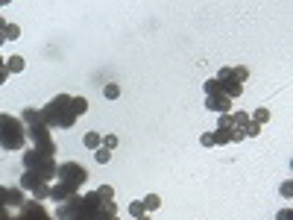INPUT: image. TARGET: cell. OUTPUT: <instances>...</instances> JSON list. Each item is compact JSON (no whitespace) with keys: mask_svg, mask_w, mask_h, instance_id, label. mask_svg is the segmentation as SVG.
<instances>
[{"mask_svg":"<svg viewBox=\"0 0 293 220\" xmlns=\"http://www.w3.org/2000/svg\"><path fill=\"white\" fill-rule=\"evenodd\" d=\"M88 109L85 97H70V94H59L53 97L44 109H41V124L47 126H59V129H70L76 124V118Z\"/></svg>","mask_w":293,"mask_h":220,"instance_id":"obj_1","label":"cell"},{"mask_svg":"<svg viewBox=\"0 0 293 220\" xmlns=\"http://www.w3.org/2000/svg\"><path fill=\"white\" fill-rule=\"evenodd\" d=\"M24 144H27V126L15 115L0 112V147L15 153V150H24Z\"/></svg>","mask_w":293,"mask_h":220,"instance_id":"obj_2","label":"cell"},{"mask_svg":"<svg viewBox=\"0 0 293 220\" xmlns=\"http://www.w3.org/2000/svg\"><path fill=\"white\" fill-rule=\"evenodd\" d=\"M24 167L35 173V176H41L44 182H50V179H56V170H59V164L53 161V156H44V153H38V150H27L24 153Z\"/></svg>","mask_w":293,"mask_h":220,"instance_id":"obj_3","label":"cell"},{"mask_svg":"<svg viewBox=\"0 0 293 220\" xmlns=\"http://www.w3.org/2000/svg\"><path fill=\"white\" fill-rule=\"evenodd\" d=\"M252 118L246 115V112H234V115H223L220 118V124L217 129H223L229 138H232V144H237V141H243L246 138V124H249Z\"/></svg>","mask_w":293,"mask_h":220,"instance_id":"obj_4","label":"cell"},{"mask_svg":"<svg viewBox=\"0 0 293 220\" xmlns=\"http://www.w3.org/2000/svg\"><path fill=\"white\" fill-rule=\"evenodd\" d=\"M27 138L35 144L33 150H38V153H44V156H53L56 153V141L50 138V129L44 124H30L27 126Z\"/></svg>","mask_w":293,"mask_h":220,"instance_id":"obj_5","label":"cell"},{"mask_svg":"<svg viewBox=\"0 0 293 220\" xmlns=\"http://www.w3.org/2000/svg\"><path fill=\"white\" fill-rule=\"evenodd\" d=\"M56 179L67 185V188H79L85 179H88V170L82 167V164H76V161H65V164H59V170H56Z\"/></svg>","mask_w":293,"mask_h":220,"instance_id":"obj_6","label":"cell"},{"mask_svg":"<svg viewBox=\"0 0 293 220\" xmlns=\"http://www.w3.org/2000/svg\"><path fill=\"white\" fill-rule=\"evenodd\" d=\"M21 191H30L35 200H47V197H50V185H47L41 176L30 173V170L21 173Z\"/></svg>","mask_w":293,"mask_h":220,"instance_id":"obj_7","label":"cell"},{"mask_svg":"<svg viewBox=\"0 0 293 220\" xmlns=\"http://www.w3.org/2000/svg\"><path fill=\"white\" fill-rule=\"evenodd\" d=\"M229 106H232V100L223 94H208L205 97V109L208 112H220V115H229Z\"/></svg>","mask_w":293,"mask_h":220,"instance_id":"obj_8","label":"cell"},{"mask_svg":"<svg viewBox=\"0 0 293 220\" xmlns=\"http://www.w3.org/2000/svg\"><path fill=\"white\" fill-rule=\"evenodd\" d=\"M70 197H76V191H73V188H67V185H62V182H56V185L50 188V200H56L59 206H62V203H67Z\"/></svg>","mask_w":293,"mask_h":220,"instance_id":"obj_9","label":"cell"},{"mask_svg":"<svg viewBox=\"0 0 293 220\" xmlns=\"http://www.w3.org/2000/svg\"><path fill=\"white\" fill-rule=\"evenodd\" d=\"M3 68H6L9 73H21V71H24V59H21V56H9V59L3 62Z\"/></svg>","mask_w":293,"mask_h":220,"instance_id":"obj_10","label":"cell"},{"mask_svg":"<svg viewBox=\"0 0 293 220\" xmlns=\"http://www.w3.org/2000/svg\"><path fill=\"white\" fill-rule=\"evenodd\" d=\"M100 138H103L100 132H85V138H82V144H85L88 150H97V147H100Z\"/></svg>","mask_w":293,"mask_h":220,"instance_id":"obj_11","label":"cell"},{"mask_svg":"<svg viewBox=\"0 0 293 220\" xmlns=\"http://www.w3.org/2000/svg\"><path fill=\"white\" fill-rule=\"evenodd\" d=\"M141 203H144V212H156V209L162 206V200H159V194H150V197H144Z\"/></svg>","mask_w":293,"mask_h":220,"instance_id":"obj_12","label":"cell"},{"mask_svg":"<svg viewBox=\"0 0 293 220\" xmlns=\"http://www.w3.org/2000/svg\"><path fill=\"white\" fill-rule=\"evenodd\" d=\"M129 215H132L135 220L147 218V215H144V203H141V200H132V206H129Z\"/></svg>","mask_w":293,"mask_h":220,"instance_id":"obj_13","label":"cell"},{"mask_svg":"<svg viewBox=\"0 0 293 220\" xmlns=\"http://www.w3.org/2000/svg\"><path fill=\"white\" fill-rule=\"evenodd\" d=\"M18 35H21V27H15V24H9V21H6V30H3V38H6V41H15Z\"/></svg>","mask_w":293,"mask_h":220,"instance_id":"obj_14","label":"cell"},{"mask_svg":"<svg viewBox=\"0 0 293 220\" xmlns=\"http://www.w3.org/2000/svg\"><path fill=\"white\" fill-rule=\"evenodd\" d=\"M100 144H103V150H109V153H112V150L117 147V135H103V138H100Z\"/></svg>","mask_w":293,"mask_h":220,"instance_id":"obj_15","label":"cell"},{"mask_svg":"<svg viewBox=\"0 0 293 220\" xmlns=\"http://www.w3.org/2000/svg\"><path fill=\"white\" fill-rule=\"evenodd\" d=\"M117 94H120L117 85H106V88H103V97H106V100H117Z\"/></svg>","mask_w":293,"mask_h":220,"instance_id":"obj_16","label":"cell"},{"mask_svg":"<svg viewBox=\"0 0 293 220\" xmlns=\"http://www.w3.org/2000/svg\"><path fill=\"white\" fill-rule=\"evenodd\" d=\"M94 158H97L100 164H106V161L112 158V153H109V150H103V147H97V150H94Z\"/></svg>","mask_w":293,"mask_h":220,"instance_id":"obj_17","label":"cell"},{"mask_svg":"<svg viewBox=\"0 0 293 220\" xmlns=\"http://www.w3.org/2000/svg\"><path fill=\"white\" fill-rule=\"evenodd\" d=\"M258 132H261V126L255 124V121H249V124H246V138H255Z\"/></svg>","mask_w":293,"mask_h":220,"instance_id":"obj_18","label":"cell"},{"mask_svg":"<svg viewBox=\"0 0 293 220\" xmlns=\"http://www.w3.org/2000/svg\"><path fill=\"white\" fill-rule=\"evenodd\" d=\"M264 121H270V109H258V112H255V124H264Z\"/></svg>","mask_w":293,"mask_h":220,"instance_id":"obj_19","label":"cell"},{"mask_svg":"<svg viewBox=\"0 0 293 220\" xmlns=\"http://www.w3.org/2000/svg\"><path fill=\"white\" fill-rule=\"evenodd\" d=\"M199 144H202V147H214V138H211V132H205V135L199 138Z\"/></svg>","mask_w":293,"mask_h":220,"instance_id":"obj_20","label":"cell"},{"mask_svg":"<svg viewBox=\"0 0 293 220\" xmlns=\"http://www.w3.org/2000/svg\"><path fill=\"white\" fill-rule=\"evenodd\" d=\"M6 79H9V71H6V68H3V65H0V85H3V82H6Z\"/></svg>","mask_w":293,"mask_h":220,"instance_id":"obj_21","label":"cell"},{"mask_svg":"<svg viewBox=\"0 0 293 220\" xmlns=\"http://www.w3.org/2000/svg\"><path fill=\"white\" fill-rule=\"evenodd\" d=\"M291 215H293L291 209H285V212H279V220H291Z\"/></svg>","mask_w":293,"mask_h":220,"instance_id":"obj_22","label":"cell"},{"mask_svg":"<svg viewBox=\"0 0 293 220\" xmlns=\"http://www.w3.org/2000/svg\"><path fill=\"white\" fill-rule=\"evenodd\" d=\"M3 30H6V21H3V18H0V44H3V41H6V38H3Z\"/></svg>","mask_w":293,"mask_h":220,"instance_id":"obj_23","label":"cell"},{"mask_svg":"<svg viewBox=\"0 0 293 220\" xmlns=\"http://www.w3.org/2000/svg\"><path fill=\"white\" fill-rule=\"evenodd\" d=\"M3 3H6V0H0V9H3Z\"/></svg>","mask_w":293,"mask_h":220,"instance_id":"obj_24","label":"cell"},{"mask_svg":"<svg viewBox=\"0 0 293 220\" xmlns=\"http://www.w3.org/2000/svg\"><path fill=\"white\" fill-rule=\"evenodd\" d=\"M141 220H150V218H141Z\"/></svg>","mask_w":293,"mask_h":220,"instance_id":"obj_25","label":"cell"}]
</instances>
